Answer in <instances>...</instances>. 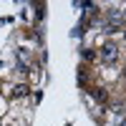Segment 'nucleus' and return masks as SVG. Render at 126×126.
Instances as JSON below:
<instances>
[{
	"instance_id": "obj_1",
	"label": "nucleus",
	"mask_w": 126,
	"mask_h": 126,
	"mask_svg": "<svg viewBox=\"0 0 126 126\" xmlns=\"http://www.w3.org/2000/svg\"><path fill=\"white\" fill-rule=\"evenodd\" d=\"M98 58L106 63V66L116 63V61H119V46H116V43H103V46L98 48Z\"/></svg>"
},
{
	"instance_id": "obj_2",
	"label": "nucleus",
	"mask_w": 126,
	"mask_h": 126,
	"mask_svg": "<svg viewBox=\"0 0 126 126\" xmlns=\"http://www.w3.org/2000/svg\"><path fill=\"white\" fill-rule=\"evenodd\" d=\"M91 96L96 98L98 103H106V101H109V93L103 91V88H91Z\"/></svg>"
},
{
	"instance_id": "obj_3",
	"label": "nucleus",
	"mask_w": 126,
	"mask_h": 126,
	"mask_svg": "<svg viewBox=\"0 0 126 126\" xmlns=\"http://www.w3.org/2000/svg\"><path fill=\"white\" fill-rule=\"evenodd\" d=\"M28 93H30V86L20 83V86H15V88H13V98H23V96H28Z\"/></svg>"
},
{
	"instance_id": "obj_4",
	"label": "nucleus",
	"mask_w": 126,
	"mask_h": 126,
	"mask_svg": "<svg viewBox=\"0 0 126 126\" xmlns=\"http://www.w3.org/2000/svg\"><path fill=\"white\" fill-rule=\"evenodd\" d=\"M81 56H83V58H86V61H88V58H96V53H93V50H91V48H83V50H81Z\"/></svg>"
},
{
	"instance_id": "obj_5",
	"label": "nucleus",
	"mask_w": 126,
	"mask_h": 126,
	"mask_svg": "<svg viewBox=\"0 0 126 126\" xmlns=\"http://www.w3.org/2000/svg\"><path fill=\"white\" fill-rule=\"evenodd\" d=\"M121 20H126V8H124V10H121Z\"/></svg>"
},
{
	"instance_id": "obj_6",
	"label": "nucleus",
	"mask_w": 126,
	"mask_h": 126,
	"mask_svg": "<svg viewBox=\"0 0 126 126\" xmlns=\"http://www.w3.org/2000/svg\"><path fill=\"white\" fill-rule=\"evenodd\" d=\"M119 126H126V119H121V121H119Z\"/></svg>"
},
{
	"instance_id": "obj_7",
	"label": "nucleus",
	"mask_w": 126,
	"mask_h": 126,
	"mask_svg": "<svg viewBox=\"0 0 126 126\" xmlns=\"http://www.w3.org/2000/svg\"><path fill=\"white\" fill-rule=\"evenodd\" d=\"M124 78H126V68H124Z\"/></svg>"
},
{
	"instance_id": "obj_8",
	"label": "nucleus",
	"mask_w": 126,
	"mask_h": 126,
	"mask_svg": "<svg viewBox=\"0 0 126 126\" xmlns=\"http://www.w3.org/2000/svg\"><path fill=\"white\" fill-rule=\"evenodd\" d=\"M124 38H126V30H124Z\"/></svg>"
}]
</instances>
